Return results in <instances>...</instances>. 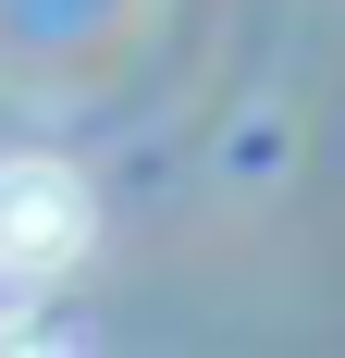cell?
Segmentation results:
<instances>
[{
	"label": "cell",
	"mask_w": 345,
	"mask_h": 358,
	"mask_svg": "<svg viewBox=\"0 0 345 358\" xmlns=\"http://www.w3.org/2000/svg\"><path fill=\"white\" fill-rule=\"evenodd\" d=\"M99 235V198L74 161H0V272H62Z\"/></svg>",
	"instance_id": "obj_1"
}]
</instances>
